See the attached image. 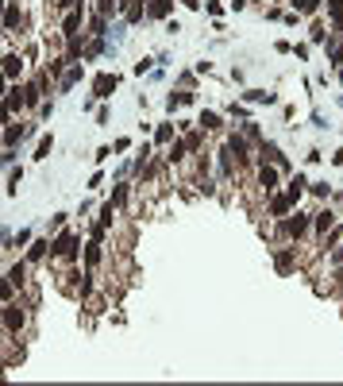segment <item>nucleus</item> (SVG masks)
<instances>
[{
	"label": "nucleus",
	"mask_w": 343,
	"mask_h": 386,
	"mask_svg": "<svg viewBox=\"0 0 343 386\" xmlns=\"http://www.w3.org/2000/svg\"><path fill=\"white\" fill-rule=\"evenodd\" d=\"M258 186L270 193L274 186H278V170H274V166H262V170H258Z\"/></svg>",
	"instance_id": "obj_1"
},
{
	"label": "nucleus",
	"mask_w": 343,
	"mask_h": 386,
	"mask_svg": "<svg viewBox=\"0 0 343 386\" xmlns=\"http://www.w3.org/2000/svg\"><path fill=\"white\" fill-rule=\"evenodd\" d=\"M4 325L12 328V332L23 328V313H19V305H8V309H4Z\"/></svg>",
	"instance_id": "obj_2"
},
{
	"label": "nucleus",
	"mask_w": 343,
	"mask_h": 386,
	"mask_svg": "<svg viewBox=\"0 0 343 386\" xmlns=\"http://www.w3.org/2000/svg\"><path fill=\"white\" fill-rule=\"evenodd\" d=\"M73 243H77V239H73L70 232H66V236H58V243H54V255H66V259H70V255H73Z\"/></svg>",
	"instance_id": "obj_3"
},
{
	"label": "nucleus",
	"mask_w": 343,
	"mask_h": 386,
	"mask_svg": "<svg viewBox=\"0 0 343 386\" xmlns=\"http://www.w3.org/2000/svg\"><path fill=\"white\" fill-rule=\"evenodd\" d=\"M19 70H23V62H19V54H8V58H4V74H8V77H15Z\"/></svg>",
	"instance_id": "obj_4"
},
{
	"label": "nucleus",
	"mask_w": 343,
	"mask_h": 386,
	"mask_svg": "<svg viewBox=\"0 0 343 386\" xmlns=\"http://www.w3.org/2000/svg\"><path fill=\"white\" fill-rule=\"evenodd\" d=\"M112 89H116V77H108V74H104V77H97V97H108Z\"/></svg>",
	"instance_id": "obj_5"
},
{
	"label": "nucleus",
	"mask_w": 343,
	"mask_h": 386,
	"mask_svg": "<svg viewBox=\"0 0 343 386\" xmlns=\"http://www.w3.org/2000/svg\"><path fill=\"white\" fill-rule=\"evenodd\" d=\"M289 205H293L289 197H274V201H270V212H274V216H282V212H289Z\"/></svg>",
	"instance_id": "obj_6"
},
{
	"label": "nucleus",
	"mask_w": 343,
	"mask_h": 386,
	"mask_svg": "<svg viewBox=\"0 0 343 386\" xmlns=\"http://www.w3.org/2000/svg\"><path fill=\"white\" fill-rule=\"evenodd\" d=\"M305 228H309V220H305L301 212H297V220H289V224H286V232H289V236H301Z\"/></svg>",
	"instance_id": "obj_7"
},
{
	"label": "nucleus",
	"mask_w": 343,
	"mask_h": 386,
	"mask_svg": "<svg viewBox=\"0 0 343 386\" xmlns=\"http://www.w3.org/2000/svg\"><path fill=\"white\" fill-rule=\"evenodd\" d=\"M19 19H23L19 8H8V12H4V27H19Z\"/></svg>",
	"instance_id": "obj_8"
},
{
	"label": "nucleus",
	"mask_w": 343,
	"mask_h": 386,
	"mask_svg": "<svg viewBox=\"0 0 343 386\" xmlns=\"http://www.w3.org/2000/svg\"><path fill=\"white\" fill-rule=\"evenodd\" d=\"M228 151L235 155V159H243V155H247V143H243V139H231V143H228Z\"/></svg>",
	"instance_id": "obj_9"
},
{
	"label": "nucleus",
	"mask_w": 343,
	"mask_h": 386,
	"mask_svg": "<svg viewBox=\"0 0 343 386\" xmlns=\"http://www.w3.org/2000/svg\"><path fill=\"white\" fill-rule=\"evenodd\" d=\"M297 12H316V0H293Z\"/></svg>",
	"instance_id": "obj_10"
},
{
	"label": "nucleus",
	"mask_w": 343,
	"mask_h": 386,
	"mask_svg": "<svg viewBox=\"0 0 343 386\" xmlns=\"http://www.w3.org/2000/svg\"><path fill=\"white\" fill-rule=\"evenodd\" d=\"M151 12H155V15H166V12H170V0H155V4H151Z\"/></svg>",
	"instance_id": "obj_11"
},
{
	"label": "nucleus",
	"mask_w": 343,
	"mask_h": 386,
	"mask_svg": "<svg viewBox=\"0 0 343 386\" xmlns=\"http://www.w3.org/2000/svg\"><path fill=\"white\" fill-rule=\"evenodd\" d=\"M316 228H320V232H328V228H332V212H320V216H316Z\"/></svg>",
	"instance_id": "obj_12"
},
{
	"label": "nucleus",
	"mask_w": 343,
	"mask_h": 386,
	"mask_svg": "<svg viewBox=\"0 0 343 386\" xmlns=\"http://www.w3.org/2000/svg\"><path fill=\"white\" fill-rule=\"evenodd\" d=\"M200 124H204V128H220V116H216V112H204V116H200Z\"/></svg>",
	"instance_id": "obj_13"
},
{
	"label": "nucleus",
	"mask_w": 343,
	"mask_h": 386,
	"mask_svg": "<svg viewBox=\"0 0 343 386\" xmlns=\"http://www.w3.org/2000/svg\"><path fill=\"white\" fill-rule=\"evenodd\" d=\"M301 190H305V178H297L293 186H289V201H297V197H301Z\"/></svg>",
	"instance_id": "obj_14"
},
{
	"label": "nucleus",
	"mask_w": 343,
	"mask_h": 386,
	"mask_svg": "<svg viewBox=\"0 0 343 386\" xmlns=\"http://www.w3.org/2000/svg\"><path fill=\"white\" fill-rule=\"evenodd\" d=\"M77 23H81V15L73 12V15H70V19H66V35H73V31H77Z\"/></svg>",
	"instance_id": "obj_15"
},
{
	"label": "nucleus",
	"mask_w": 343,
	"mask_h": 386,
	"mask_svg": "<svg viewBox=\"0 0 343 386\" xmlns=\"http://www.w3.org/2000/svg\"><path fill=\"white\" fill-rule=\"evenodd\" d=\"M23 282V263H19V267H12V286H19Z\"/></svg>",
	"instance_id": "obj_16"
},
{
	"label": "nucleus",
	"mask_w": 343,
	"mask_h": 386,
	"mask_svg": "<svg viewBox=\"0 0 343 386\" xmlns=\"http://www.w3.org/2000/svg\"><path fill=\"white\" fill-rule=\"evenodd\" d=\"M12 294V278H8V282H0V297H8Z\"/></svg>",
	"instance_id": "obj_17"
},
{
	"label": "nucleus",
	"mask_w": 343,
	"mask_h": 386,
	"mask_svg": "<svg viewBox=\"0 0 343 386\" xmlns=\"http://www.w3.org/2000/svg\"><path fill=\"white\" fill-rule=\"evenodd\" d=\"M62 4H66V8H73V4H77V0H62Z\"/></svg>",
	"instance_id": "obj_18"
},
{
	"label": "nucleus",
	"mask_w": 343,
	"mask_h": 386,
	"mask_svg": "<svg viewBox=\"0 0 343 386\" xmlns=\"http://www.w3.org/2000/svg\"><path fill=\"white\" fill-rule=\"evenodd\" d=\"M185 4H189V8H197V0H185Z\"/></svg>",
	"instance_id": "obj_19"
},
{
	"label": "nucleus",
	"mask_w": 343,
	"mask_h": 386,
	"mask_svg": "<svg viewBox=\"0 0 343 386\" xmlns=\"http://www.w3.org/2000/svg\"><path fill=\"white\" fill-rule=\"evenodd\" d=\"M0 8H4V4H0Z\"/></svg>",
	"instance_id": "obj_20"
}]
</instances>
